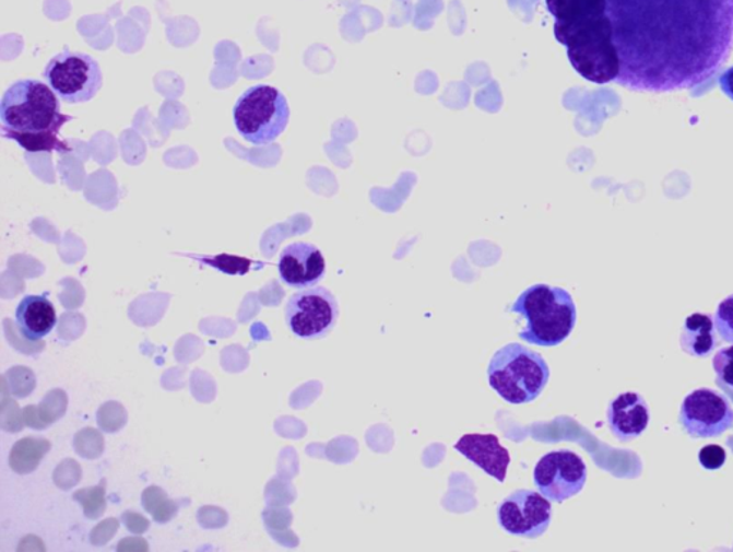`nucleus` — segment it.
<instances>
[{"label": "nucleus", "instance_id": "1", "mask_svg": "<svg viewBox=\"0 0 733 552\" xmlns=\"http://www.w3.org/2000/svg\"><path fill=\"white\" fill-rule=\"evenodd\" d=\"M616 84L663 94L698 89L733 50V0H607Z\"/></svg>", "mask_w": 733, "mask_h": 552}, {"label": "nucleus", "instance_id": "2", "mask_svg": "<svg viewBox=\"0 0 733 552\" xmlns=\"http://www.w3.org/2000/svg\"><path fill=\"white\" fill-rule=\"evenodd\" d=\"M72 119L61 113L57 92L36 80L16 81L0 103L3 137L29 153H69L71 146L59 132Z\"/></svg>", "mask_w": 733, "mask_h": 552}, {"label": "nucleus", "instance_id": "3", "mask_svg": "<svg viewBox=\"0 0 733 552\" xmlns=\"http://www.w3.org/2000/svg\"><path fill=\"white\" fill-rule=\"evenodd\" d=\"M511 313L525 320L519 338L536 347H559L574 331L578 321L574 297L561 287L534 284L525 289L510 307Z\"/></svg>", "mask_w": 733, "mask_h": 552}, {"label": "nucleus", "instance_id": "4", "mask_svg": "<svg viewBox=\"0 0 733 552\" xmlns=\"http://www.w3.org/2000/svg\"><path fill=\"white\" fill-rule=\"evenodd\" d=\"M555 32L557 43L566 46L571 67L584 80L605 85L619 77L620 58L607 15Z\"/></svg>", "mask_w": 733, "mask_h": 552}, {"label": "nucleus", "instance_id": "5", "mask_svg": "<svg viewBox=\"0 0 733 552\" xmlns=\"http://www.w3.org/2000/svg\"><path fill=\"white\" fill-rule=\"evenodd\" d=\"M488 384L511 404L533 402L545 390L551 369L541 353L509 343L493 354L487 367Z\"/></svg>", "mask_w": 733, "mask_h": 552}, {"label": "nucleus", "instance_id": "6", "mask_svg": "<svg viewBox=\"0 0 733 552\" xmlns=\"http://www.w3.org/2000/svg\"><path fill=\"white\" fill-rule=\"evenodd\" d=\"M289 105L283 92L258 84L239 96L234 107L235 127L244 140L253 145H269L289 122Z\"/></svg>", "mask_w": 733, "mask_h": 552}, {"label": "nucleus", "instance_id": "7", "mask_svg": "<svg viewBox=\"0 0 733 552\" xmlns=\"http://www.w3.org/2000/svg\"><path fill=\"white\" fill-rule=\"evenodd\" d=\"M46 84L68 104H84L103 89V71L91 55L64 49L50 59L44 71Z\"/></svg>", "mask_w": 733, "mask_h": 552}, {"label": "nucleus", "instance_id": "8", "mask_svg": "<svg viewBox=\"0 0 733 552\" xmlns=\"http://www.w3.org/2000/svg\"><path fill=\"white\" fill-rule=\"evenodd\" d=\"M340 317V305L327 287L312 286L293 294L285 306V321L294 336L318 340L329 336Z\"/></svg>", "mask_w": 733, "mask_h": 552}, {"label": "nucleus", "instance_id": "9", "mask_svg": "<svg viewBox=\"0 0 733 552\" xmlns=\"http://www.w3.org/2000/svg\"><path fill=\"white\" fill-rule=\"evenodd\" d=\"M533 480L542 495L561 504L580 494L587 485V463L571 450H555L536 463Z\"/></svg>", "mask_w": 733, "mask_h": 552}, {"label": "nucleus", "instance_id": "10", "mask_svg": "<svg viewBox=\"0 0 733 552\" xmlns=\"http://www.w3.org/2000/svg\"><path fill=\"white\" fill-rule=\"evenodd\" d=\"M679 422L690 438H717L733 427V408L723 395L696 389L682 402Z\"/></svg>", "mask_w": 733, "mask_h": 552}, {"label": "nucleus", "instance_id": "11", "mask_svg": "<svg viewBox=\"0 0 733 552\" xmlns=\"http://www.w3.org/2000/svg\"><path fill=\"white\" fill-rule=\"evenodd\" d=\"M497 519L511 536L536 540L551 526V500L530 490L515 491L497 508Z\"/></svg>", "mask_w": 733, "mask_h": 552}, {"label": "nucleus", "instance_id": "12", "mask_svg": "<svg viewBox=\"0 0 733 552\" xmlns=\"http://www.w3.org/2000/svg\"><path fill=\"white\" fill-rule=\"evenodd\" d=\"M279 271L288 287L303 290L317 286L326 275V259L315 244L293 243L281 252Z\"/></svg>", "mask_w": 733, "mask_h": 552}, {"label": "nucleus", "instance_id": "13", "mask_svg": "<svg viewBox=\"0 0 733 552\" xmlns=\"http://www.w3.org/2000/svg\"><path fill=\"white\" fill-rule=\"evenodd\" d=\"M454 449L470 462L483 469L487 475L504 484L511 462L509 450L493 434H468L461 436Z\"/></svg>", "mask_w": 733, "mask_h": 552}, {"label": "nucleus", "instance_id": "14", "mask_svg": "<svg viewBox=\"0 0 733 552\" xmlns=\"http://www.w3.org/2000/svg\"><path fill=\"white\" fill-rule=\"evenodd\" d=\"M650 412L642 395L626 392L612 400L607 408V423L612 434L620 442L642 435L649 425Z\"/></svg>", "mask_w": 733, "mask_h": 552}, {"label": "nucleus", "instance_id": "15", "mask_svg": "<svg viewBox=\"0 0 733 552\" xmlns=\"http://www.w3.org/2000/svg\"><path fill=\"white\" fill-rule=\"evenodd\" d=\"M16 326L23 338L36 342L46 338L57 326V310L48 294H31L22 298L16 309Z\"/></svg>", "mask_w": 733, "mask_h": 552}, {"label": "nucleus", "instance_id": "16", "mask_svg": "<svg viewBox=\"0 0 733 552\" xmlns=\"http://www.w3.org/2000/svg\"><path fill=\"white\" fill-rule=\"evenodd\" d=\"M546 8L555 17L553 31L569 30L607 15V0H546Z\"/></svg>", "mask_w": 733, "mask_h": 552}, {"label": "nucleus", "instance_id": "17", "mask_svg": "<svg viewBox=\"0 0 733 552\" xmlns=\"http://www.w3.org/2000/svg\"><path fill=\"white\" fill-rule=\"evenodd\" d=\"M682 351L694 357H708L718 347L714 320L704 313L686 317L681 330Z\"/></svg>", "mask_w": 733, "mask_h": 552}, {"label": "nucleus", "instance_id": "18", "mask_svg": "<svg viewBox=\"0 0 733 552\" xmlns=\"http://www.w3.org/2000/svg\"><path fill=\"white\" fill-rule=\"evenodd\" d=\"M50 442L45 439H35L27 438L17 442L15 448H13L11 454V467L17 469L20 465L25 461V468H23V473H29L38 467L40 459L44 458L46 453H49Z\"/></svg>", "mask_w": 733, "mask_h": 552}, {"label": "nucleus", "instance_id": "19", "mask_svg": "<svg viewBox=\"0 0 733 552\" xmlns=\"http://www.w3.org/2000/svg\"><path fill=\"white\" fill-rule=\"evenodd\" d=\"M200 263L210 266L212 269L223 271L230 275H246L251 270L253 261L246 259V257L220 255V256H197L186 255Z\"/></svg>", "mask_w": 733, "mask_h": 552}, {"label": "nucleus", "instance_id": "20", "mask_svg": "<svg viewBox=\"0 0 733 552\" xmlns=\"http://www.w3.org/2000/svg\"><path fill=\"white\" fill-rule=\"evenodd\" d=\"M713 320L714 328L722 340L733 344V294L719 303Z\"/></svg>", "mask_w": 733, "mask_h": 552}, {"label": "nucleus", "instance_id": "21", "mask_svg": "<svg viewBox=\"0 0 733 552\" xmlns=\"http://www.w3.org/2000/svg\"><path fill=\"white\" fill-rule=\"evenodd\" d=\"M713 369L719 380L733 388V347L723 348L714 354Z\"/></svg>", "mask_w": 733, "mask_h": 552}, {"label": "nucleus", "instance_id": "22", "mask_svg": "<svg viewBox=\"0 0 733 552\" xmlns=\"http://www.w3.org/2000/svg\"><path fill=\"white\" fill-rule=\"evenodd\" d=\"M699 462L705 469L714 471L726 462V450L719 445H707L699 450Z\"/></svg>", "mask_w": 733, "mask_h": 552}, {"label": "nucleus", "instance_id": "23", "mask_svg": "<svg viewBox=\"0 0 733 552\" xmlns=\"http://www.w3.org/2000/svg\"><path fill=\"white\" fill-rule=\"evenodd\" d=\"M719 86H721V90L725 92L728 98L733 101V67L726 69V71L722 73L721 78H719Z\"/></svg>", "mask_w": 733, "mask_h": 552}]
</instances>
